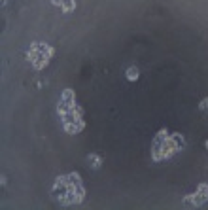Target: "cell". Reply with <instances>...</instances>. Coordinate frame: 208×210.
Masks as SVG:
<instances>
[{"instance_id":"cell-1","label":"cell","mask_w":208,"mask_h":210,"mask_svg":"<svg viewBox=\"0 0 208 210\" xmlns=\"http://www.w3.org/2000/svg\"><path fill=\"white\" fill-rule=\"evenodd\" d=\"M127 78H129V80H136V78H138V70H136V68H129V70H127Z\"/></svg>"}]
</instances>
